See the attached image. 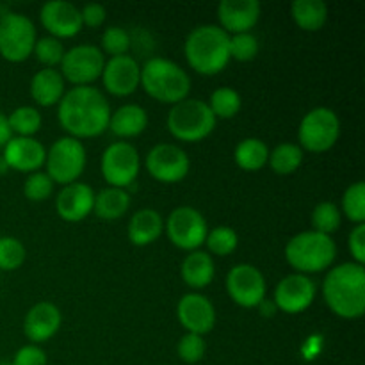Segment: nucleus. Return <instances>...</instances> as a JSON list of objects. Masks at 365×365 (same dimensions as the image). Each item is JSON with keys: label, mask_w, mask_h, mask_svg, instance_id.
Returning <instances> with one entry per match:
<instances>
[{"label": "nucleus", "mask_w": 365, "mask_h": 365, "mask_svg": "<svg viewBox=\"0 0 365 365\" xmlns=\"http://www.w3.org/2000/svg\"><path fill=\"white\" fill-rule=\"evenodd\" d=\"M337 257V245L331 235L307 230L296 234L285 246V259L298 273H321L334 264Z\"/></svg>", "instance_id": "obj_5"}, {"label": "nucleus", "mask_w": 365, "mask_h": 365, "mask_svg": "<svg viewBox=\"0 0 365 365\" xmlns=\"http://www.w3.org/2000/svg\"><path fill=\"white\" fill-rule=\"evenodd\" d=\"M61 310L50 302H39L31 307L24 319V334L34 344L52 339L61 328Z\"/></svg>", "instance_id": "obj_22"}, {"label": "nucleus", "mask_w": 365, "mask_h": 365, "mask_svg": "<svg viewBox=\"0 0 365 365\" xmlns=\"http://www.w3.org/2000/svg\"><path fill=\"white\" fill-rule=\"evenodd\" d=\"M38 36L29 16L7 11L0 16V56L9 63H21L31 57Z\"/></svg>", "instance_id": "obj_9"}, {"label": "nucleus", "mask_w": 365, "mask_h": 365, "mask_svg": "<svg viewBox=\"0 0 365 365\" xmlns=\"http://www.w3.org/2000/svg\"><path fill=\"white\" fill-rule=\"evenodd\" d=\"M341 138V120L330 107H316L299 121L298 141L302 150L321 153L334 148Z\"/></svg>", "instance_id": "obj_8"}, {"label": "nucleus", "mask_w": 365, "mask_h": 365, "mask_svg": "<svg viewBox=\"0 0 365 365\" xmlns=\"http://www.w3.org/2000/svg\"><path fill=\"white\" fill-rule=\"evenodd\" d=\"M64 52H66V50H64L63 41L53 38V36L39 38L38 41H36L34 50H32L36 59H38L39 63L45 64L46 68H53L57 66V64H61V61H63L64 57Z\"/></svg>", "instance_id": "obj_38"}, {"label": "nucleus", "mask_w": 365, "mask_h": 365, "mask_svg": "<svg viewBox=\"0 0 365 365\" xmlns=\"http://www.w3.org/2000/svg\"><path fill=\"white\" fill-rule=\"evenodd\" d=\"M177 317L187 334L205 335L212 331L216 324V309L207 296L200 292H189L182 296L177 305Z\"/></svg>", "instance_id": "obj_17"}, {"label": "nucleus", "mask_w": 365, "mask_h": 365, "mask_svg": "<svg viewBox=\"0 0 365 365\" xmlns=\"http://www.w3.org/2000/svg\"><path fill=\"white\" fill-rule=\"evenodd\" d=\"M177 353L185 364H198L203 360L207 353V342L202 335L196 334H185L184 337L178 341Z\"/></svg>", "instance_id": "obj_41"}, {"label": "nucleus", "mask_w": 365, "mask_h": 365, "mask_svg": "<svg viewBox=\"0 0 365 365\" xmlns=\"http://www.w3.org/2000/svg\"><path fill=\"white\" fill-rule=\"evenodd\" d=\"M66 93V81L56 68H43L31 78V96L38 106L50 107L61 102Z\"/></svg>", "instance_id": "obj_23"}, {"label": "nucleus", "mask_w": 365, "mask_h": 365, "mask_svg": "<svg viewBox=\"0 0 365 365\" xmlns=\"http://www.w3.org/2000/svg\"><path fill=\"white\" fill-rule=\"evenodd\" d=\"M323 296L335 316L359 319L365 312V267L344 262L331 267L323 282Z\"/></svg>", "instance_id": "obj_2"}, {"label": "nucleus", "mask_w": 365, "mask_h": 365, "mask_svg": "<svg viewBox=\"0 0 365 365\" xmlns=\"http://www.w3.org/2000/svg\"><path fill=\"white\" fill-rule=\"evenodd\" d=\"M0 365H11V362H0Z\"/></svg>", "instance_id": "obj_48"}, {"label": "nucleus", "mask_w": 365, "mask_h": 365, "mask_svg": "<svg viewBox=\"0 0 365 365\" xmlns=\"http://www.w3.org/2000/svg\"><path fill=\"white\" fill-rule=\"evenodd\" d=\"M234 159L245 171H259L269 160V148L259 138H246L235 146Z\"/></svg>", "instance_id": "obj_29"}, {"label": "nucleus", "mask_w": 365, "mask_h": 365, "mask_svg": "<svg viewBox=\"0 0 365 365\" xmlns=\"http://www.w3.org/2000/svg\"><path fill=\"white\" fill-rule=\"evenodd\" d=\"M205 245L209 248L210 253L214 255H230L235 252L239 245V235L234 228L230 227H216L212 230H209L205 239Z\"/></svg>", "instance_id": "obj_35"}, {"label": "nucleus", "mask_w": 365, "mask_h": 365, "mask_svg": "<svg viewBox=\"0 0 365 365\" xmlns=\"http://www.w3.org/2000/svg\"><path fill=\"white\" fill-rule=\"evenodd\" d=\"M59 66L64 81L75 86H89L96 78L102 77L106 56L98 46L84 43V45H75L66 50Z\"/></svg>", "instance_id": "obj_12"}, {"label": "nucleus", "mask_w": 365, "mask_h": 365, "mask_svg": "<svg viewBox=\"0 0 365 365\" xmlns=\"http://www.w3.org/2000/svg\"><path fill=\"white\" fill-rule=\"evenodd\" d=\"M139 84L153 100L171 106L189 98L191 91V77L187 71L168 57H150L141 66Z\"/></svg>", "instance_id": "obj_4"}, {"label": "nucleus", "mask_w": 365, "mask_h": 365, "mask_svg": "<svg viewBox=\"0 0 365 365\" xmlns=\"http://www.w3.org/2000/svg\"><path fill=\"white\" fill-rule=\"evenodd\" d=\"M259 309H260V314H262V316H267V317L274 316V314H277V310H278L273 299H267V298L264 299L262 303H260Z\"/></svg>", "instance_id": "obj_46"}, {"label": "nucleus", "mask_w": 365, "mask_h": 365, "mask_svg": "<svg viewBox=\"0 0 365 365\" xmlns=\"http://www.w3.org/2000/svg\"><path fill=\"white\" fill-rule=\"evenodd\" d=\"M93 205H95V191L84 182L64 185L56 198L57 214L61 220L70 223L86 220L93 212Z\"/></svg>", "instance_id": "obj_21"}, {"label": "nucleus", "mask_w": 365, "mask_h": 365, "mask_svg": "<svg viewBox=\"0 0 365 365\" xmlns=\"http://www.w3.org/2000/svg\"><path fill=\"white\" fill-rule=\"evenodd\" d=\"M103 88L114 96H128L141 82V64L130 53L106 59L102 71Z\"/></svg>", "instance_id": "obj_16"}, {"label": "nucleus", "mask_w": 365, "mask_h": 365, "mask_svg": "<svg viewBox=\"0 0 365 365\" xmlns=\"http://www.w3.org/2000/svg\"><path fill=\"white\" fill-rule=\"evenodd\" d=\"M59 123L71 138L86 139L103 134L109 128L110 106L95 86H73L57 103Z\"/></svg>", "instance_id": "obj_1"}, {"label": "nucleus", "mask_w": 365, "mask_h": 365, "mask_svg": "<svg viewBox=\"0 0 365 365\" xmlns=\"http://www.w3.org/2000/svg\"><path fill=\"white\" fill-rule=\"evenodd\" d=\"M128 209H130V195L127 189L106 187L98 195H95L93 210L100 220H120L123 214H127Z\"/></svg>", "instance_id": "obj_27"}, {"label": "nucleus", "mask_w": 365, "mask_h": 365, "mask_svg": "<svg viewBox=\"0 0 365 365\" xmlns=\"http://www.w3.org/2000/svg\"><path fill=\"white\" fill-rule=\"evenodd\" d=\"M41 24L50 36L57 39L73 38L81 32L82 25L81 9L75 4L66 2V0H50L41 6Z\"/></svg>", "instance_id": "obj_18"}, {"label": "nucleus", "mask_w": 365, "mask_h": 365, "mask_svg": "<svg viewBox=\"0 0 365 365\" xmlns=\"http://www.w3.org/2000/svg\"><path fill=\"white\" fill-rule=\"evenodd\" d=\"M7 121H9L11 132L18 134V138H32L41 128L43 118L36 107L21 106L7 116Z\"/></svg>", "instance_id": "obj_31"}, {"label": "nucleus", "mask_w": 365, "mask_h": 365, "mask_svg": "<svg viewBox=\"0 0 365 365\" xmlns=\"http://www.w3.org/2000/svg\"><path fill=\"white\" fill-rule=\"evenodd\" d=\"M259 0H221L217 4V20L220 27L227 34H241L252 32L260 18Z\"/></svg>", "instance_id": "obj_19"}, {"label": "nucleus", "mask_w": 365, "mask_h": 365, "mask_svg": "<svg viewBox=\"0 0 365 365\" xmlns=\"http://www.w3.org/2000/svg\"><path fill=\"white\" fill-rule=\"evenodd\" d=\"M46 353L38 344H27L18 349L11 365H46Z\"/></svg>", "instance_id": "obj_42"}, {"label": "nucleus", "mask_w": 365, "mask_h": 365, "mask_svg": "<svg viewBox=\"0 0 365 365\" xmlns=\"http://www.w3.org/2000/svg\"><path fill=\"white\" fill-rule=\"evenodd\" d=\"M0 16H2V13H0Z\"/></svg>", "instance_id": "obj_49"}, {"label": "nucleus", "mask_w": 365, "mask_h": 365, "mask_svg": "<svg viewBox=\"0 0 365 365\" xmlns=\"http://www.w3.org/2000/svg\"><path fill=\"white\" fill-rule=\"evenodd\" d=\"M141 168L139 152L132 143L116 141L107 146L100 159V170L109 187L127 189L135 182Z\"/></svg>", "instance_id": "obj_10"}, {"label": "nucleus", "mask_w": 365, "mask_h": 365, "mask_svg": "<svg viewBox=\"0 0 365 365\" xmlns=\"http://www.w3.org/2000/svg\"><path fill=\"white\" fill-rule=\"evenodd\" d=\"M132 46V38L128 34L127 29L120 27V25H110L103 31L102 34V52L103 56L109 53L110 57L125 56L128 53V48Z\"/></svg>", "instance_id": "obj_37"}, {"label": "nucleus", "mask_w": 365, "mask_h": 365, "mask_svg": "<svg viewBox=\"0 0 365 365\" xmlns=\"http://www.w3.org/2000/svg\"><path fill=\"white\" fill-rule=\"evenodd\" d=\"M86 163H88V153L81 139L64 135L52 143L46 152L45 173L52 178L53 184H73L84 173Z\"/></svg>", "instance_id": "obj_7"}, {"label": "nucleus", "mask_w": 365, "mask_h": 365, "mask_svg": "<svg viewBox=\"0 0 365 365\" xmlns=\"http://www.w3.org/2000/svg\"><path fill=\"white\" fill-rule=\"evenodd\" d=\"M184 53L189 66L200 75H216L230 63V34L220 25H198L187 34Z\"/></svg>", "instance_id": "obj_3"}, {"label": "nucleus", "mask_w": 365, "mask_h": 365, "mask_svg": "<svg viewBox=\"0 0 365 365\" xmlns=\"http://www.w3.org/2000/svg\"><path fill=\"white\" fill-rule=\"evenodd\" d=\"M2 159L11 170L21 173H34L45 164L46 150L38 139L34 138H11L4 146Z\"/></svg>", "instance_id": "obj_20"}, {"label": "nucleus", "mask_w": 365, "mask_h": 365, "mask_svg": "<svg viewBox=\"0 0 365 365\" xmlns=\"http://www.w3.org/2000/svg\"><path fill=\"white\" fill-rule=\"evenodd\" d=\"M166 234L177 248L185 252H195L205 245L209 227L207 220L198 209L189 205L177 207L171 210L166 220Z\"/></svg>", "instance_id": "obj_11"}, {"label": "nucleus", "mask_w": 365, "mask_h": 365, "mask_svg": "<svg viewBox=\"0 0 365 365\" xmlns=\"http://www.w3.org/2000/svg\"><path fill=\"white\" fill-rule=\"evenodd\" d=\"M216 121L209 103L200 98H185L175 103L166 118L171 135L184 143L205 139L216 128Z\"/></svg>", "instance_id": "obj_6"}, {"label": "nucleus", "mask_w": 365, "mask_h": 365, "mask_svg": "<svg viewBox=\"0 0 365 365\" xmlns=\"http://www.w3.org/2000/svg\"><path fill=\"white\" fill-rule=\"evenodd\" d=\"M164 232V220L155 209H141L132 214L127 225V234L132 245L148 246L155 242Z\"/></svg>", "instance_id": "obj_24"}, {"label": "nucleus", "mask_w": 365, "mask_h": 365, "mask_svg": "<svg viewBox=\"0 0 365 365\" xmlns=\"http://www.w3.org/2000/svg\"><path fill=\"white\" fill-rule=\"evenodd\" d=\"M227 291L232 302L239 307L255 309L266 299V278L259 267L252 264H237L227 274Z\"/></svg>", "instance_id": "obj_14"}, {"label": "nucleus", "mask_w": 365, "mask_h": 365, "mask_svg": "<svg viewBox=\"0 0 365 365\" xmlns=\"http://www.w3.org/2000/svg\"><path fill=\"white\" fill-rule=\"evenodd\" d=\"M317 287L307 274L292 273L278 282L273 302L278 310L285 314H299L309 309L316 299Z\"/></svg>", "instance_id": "obj_15"}, {"label": "nucleus", "mask_w": 365, "mask_h": 365, "mask_svg": "<svg viewBox=\"0 0 365 365\" xmlns=\"http://www.w3.org/2000/svg\"><path fill=\"white\" fill-rule=\"evenodd\" d=\"M303 150L294 143H280L269 152L267 164L277 175H291L302 166Z\"/></svg>", "instance_id": "obj_30"}, {"label": "nucleus", "mask_w": 365, "mask_h": 365, "mask_svg": "<svg viewBox=\"0 0 365 365\" xmlns=\"http://www.w3.org/2000/svg\"><path fill=\"white\" fill-rule=\"evenodd\" d=\"M292 20L303 31H319L328 20V6L323 0H294L291 6Z\"/></svg>", "instance_id": "obj_28"}, {"label": "nucleus", "mask_w": 365, "mask_h": 365, "mask_svg": "<svg viewBox=\"0 0 365 365\" xmlns=\"http://www.w3.org/2000/svg\"><path fill=\"white\" fill-rule=\"evenodd\" d=\"M25 246L20 239L11 237H0V271H14L25 262Z\"/></svg>", "instance_id": "obj_36"}, {"label": "nucleus", "mask_w": 365, "mask_h": 365, "mask_svg": "<svg viewBox=\"0 0 365 365\" xmlns=\"http://www.w3.org/2000/svg\"><path fill=\"white\" fill-rule=\"evenodd\" d=\"M180 274L182 280L191 289H205L207 285L212 284L216 277V264L209 253L195 250V252H189L182 260Z\"/></svg>", "instance_id": "obj_25"}, {"label": "nucleus", "mask_w": 365, "mask_h": 365, "mask_svg": "<svg viewBox=\"0 0 365 365\" xmlns=\"http://www.w3.org/2000/svg\"><path fill=\"white\" fill-rule=\"evenodd\" d=\"M259 53V39L252 32H241V34L230 36V59L239 63L253 61Z\"/></svg>", "instance_id": "obj_39"}, {"label": "nucleus", "mask_w": 365, "mask_h": 365, "mask_svg": "<svg viewBox=\"0 0 365 365\" xmlns=\"http://www.w3.org/2000/svg\"><path fill=\"white\" fill-rule=\"evenodd\" d=\"M53 191V182L45 171H34L29 173L27 180L24 184V195L31 202H45Z\"/></svg>", "instance_id": "obj_40"}, {"label": "nucleus", "mask_w": 365, "mask_h": 365, "mask_svg": "<svg viewBox=\"0 0 365 365\" xmlns=\"http://www.w3.org/2000/svg\"><path fill=\"white\" fill-rule=\"evenodd\" d=\"M145 166L155 180L175 184L187 177L191 160L184 148L173 143H159L146 153Z\"/></svg>", "instance_id": "obj_13"}, {"label": "nucleus", "mask_w": 365, "mask_h": 365, "mask_svg": "<svg viewBox=\"0 0 365 365\" xmlns=\"http://www.w3.org/2000/svg\"><path fill=\"white\" fill-rule=\"evenodd\" d=\"M7 170H9V168H7V164L4 163V159H2V157H0V173H6Z\"/></svg>", "instance_id": "obj_47"}, {"label": "nucleus", "mask_w": 365, "mask_h": 365, "mask_svg": "<svg viewBox=\"0 0 365 365\" xmlns=\"http://www.w3.org/2000/svg\"><path fill=\"white\" fill-rule=\"evenodd\" d=\"M353 223H365V182L359 180L349 185L342 195V210Z\"/></svg>", "instance_id": "obj_34"}, {"label": "nucleus", "mask_w": 365, "mask_h": 365, "mask_svg": "<svg viewBox=\"0 0 365 365\" xmlns=\"http://www.w3.org/2000/svg\"><path fill=\"white\" fill-rule=\"evenodd\" d=\"M310 221H312V230L324 235H331L341 227L342 212L334 202H321L314 207Z\"/></svg>", "instance_id": "obj_33"}, {"label": "nucleus", "mask_w": 365, "mask_h": 365, "mask_svg": "<svg viewBox=\"0 0 365 365\" xmlns=\"http://www.w3.org/2000/svg\"><path fill=\"white\" fill-rule=\"evenodd\" d=\"M348 246L353 259H355L353 262L364 266L365 264V223L356 225V227L353 228L351 234H349L348 237Z\"/></svg>", "instance_id": "obj_43"}, {"label": "nucleus", "mask_w": 365, "mask_h": 365, "mask_svg": "<svg viewBox=\"0 0 365 365\" xmlns=\"http://www.w3.org/2000/svg\"><path fill=\"white\" fill-rule=\"evenodd\" d=\"M148 127V113L139 103H125L110 113L109 128L120 138H135Z\"/></svg>", "instance_id": "obj_26"}, {"label": "nucleus", "mask_w": 365, "mask_h": 365, "mask_svg": "<svg viewBox=\"0 0 365 365\" xmlns=\"http://www.w3.org/2000/svg\"><path fill=\"white\" fill-rule=\"evenodd\" d=\"M81 18L82 25H88V27H100L107 18L106 6H102V4L98 2L86 4L81 9Z\"/></svg>", "instance_id": "obj_44"}, {"label": "nucleus", "mask_w": 365, "mask_h": 365, "mask_svg": "<svg viewBox=\"0 0 365 365\" xmlns=\"http://www.w3.org/2000/svg\"><path fill=\"white\" fill-rule=\"evenodd\" d=\"M11 138H13V132H11L9 121H7L6 114L0 110V148H4Z\"/></svg>", "instance_id": "obj_45"}, {"label": "nucleus", "mask_w": 365, "mask_h": 365, "mask_svg": "<svg viewBox=\"0 0 365 365\" xmlns=\"http://www.w3.org/2000/svg\"><path fill=\"white\" fill-rule=\"evenodd\" d=\"M207 103H209L210 110L216 116V120L217 118L230 120V118H234L241 110L242 98L237 89L223 86V88L214 89L212 95H210V100Z\"/></svg>", "instance_id": "obj_32"}]
</instances>
